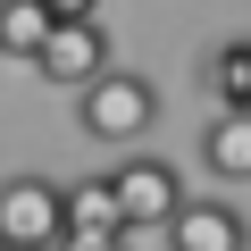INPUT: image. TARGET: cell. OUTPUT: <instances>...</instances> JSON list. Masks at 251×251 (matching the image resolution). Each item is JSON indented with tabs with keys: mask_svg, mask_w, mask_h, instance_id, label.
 <instances>
[{
	"mask_svg": "<svg viewBox=\"0 0 251 251\" xmlns=\"http://www.w3.org/2000/svg\"><path fill=\"white\" fill-rule=\"evenodd\" d=\"M59 234H67V184H50V176H9L0 184V243L50 251Z\"/></svg>",
	"mask_w": 251,
	"mask_h": 251,
	"instance_id": "2",
	"label": "cell"
},
{
	"mask_svg": "<svg viewBox=\"0 0 251 251\" xmlns=\"http://www.w3.org/2000/svg\"><path fill=\"white\" fill-rule=\"evenodd\" d=\"M209 92H218V109L251 117V34H234V42L209 50Z\"/></svg>",
	"mask_w": 251,
	"mask_h": 251,
	"instance_id": "7",
	"label": "cell"
},
{
	"mask_svg": "<svg viewBox=\"0 0 251 251\" xmlns=\"http://www.w3.org/2000/svg\"><path fill=\"white\" fill-rule=\"evenodd\" d=\"M75 126H84L92 143H109V151L143 143L151 126H159V92H151V75H126V67H109L100 84H84V92H75Z\"/></svg>",
	"mask_w": 251,
	"mask_h": 251,
	"instance_id": "1",
	"label": "cell"
},
{
	"mask_svg": "<svg viewBox=\"0 0 251 251\" xmlns=\"http://www.w3.org/2000/svg\"><path fill=\"white\" fill-rule=\"evenodd\" d=\"M109 193H117V218H126V234H134V226H168V218L184 209V176H176L168 159H151V151L117 159V168H109Z\"/></svg>",
	"mask_w": 251,
	"mask_h": 251,
	"instance_id": "3",
	"label": "cell"
},
{
	"mask_svg": "<svg viewBox=\"0 0 251 251\" xmlns=\"http://www.w3.org/2000/svg\"><path fill=\"white\" fill-rule=\"evenodd\" d=\"M201 168H209V176H226V184H251V117L218 109V117L201 126Z\"/></svg>",
	"mask_w": 251,
	"mask_h": 251,
	"instance_id": "6",
	"label": "cell"
},
{
	"mask_svg": "<svg viewBox=\"0 0 251 251\" xmlns=\"http://www.w3.org/2000/svg\"><path fill=\"white\" fill-rule=\"evenodd\" d=\"M50 251H126V234H59Z\"/></svg>",
	"mask_w": 251,
	"mask_h": 251,
	"instance_id": "10",
	"label": "cell"
},
{
	"mask_svg": "<svg viewBox=\"0 0 251 251\" xmlns=\"http://www.w3.org/2000/svg\"><path fill=\"white\" fill-rule=\"evenodd\" d=\"M0 251H17V243H0Z\"/></svg>",
	"mask_w": 251,
	"mask_h": 251,
	"instance_id": "12",
	"label": "cell"
},
{
	"mask_svg": "<svg viewBox=\"0 0 251 251\" xmlns=\"http://www.w3.org/2000/svg\"><path fill=\"white\" fill-rule=\"evenodd\" d=\"M34 67H42V84H75V92L100 84V75H109V25H100V17H84V25H50V42H42Z\"/></svg>",
	"mask_w": 251,
	"mask_h": 251,
	"instance_id": "4",
	"label": "cell"
},
{
	"mask_svg": "<svg viewBox=\"0 0 251 251\" xmlns=\"http://www.w3.org/2000/svg\"><path fill=\"white\" fill-rule=\"evenodd\" d=\"M42 42H50L42 0H0V59H42Z\"/></svg>",
	"mask_w": 251,
	"mask_h": 251,
	"instance_id": "9",
	"label": "cell"
},
{
	"mask_svg": "<svg viewBox=\"0 0 251 251\" xmlns=\"http://www.w3.org/2000/svg\"><path fill=\"white\" fill-rule=\"evenodd\" d=\"M67 234H126L109 176H84V184H67Z\"/></svg>",
	"mask_w": 251,
	"mask_h": 251,
	"instance_id": "8",
	"label": "cell"
},
{
	"mask_svg": "<svg viewBox=\"0 0 251 251\" xmlns=\"http://www.w3.org/2000/svg\"><path fill=\"white\" fill-rule=\"evenodd\" d=\"M42 9H50V25H84V17L100 9V0H42Z\"/></svg>",
	"mask_w": 251,
	"mask_h": 251,
	"instance_id": "11",
	"label": "cell"
},
{
	"mask_svg": "<svg viewBox=\"0 0 251 251\" xmlns=\"http://www.w3.org/2000/svg\"><path fill=\"white\" fill-rule=\"evenodd\" d=\"M168 243L176 251H251V218L234 201H184L168 218Z\"/></svg>",
	"mask_w": 251,
	"mask_h": 251,
	"instance_id": "5",
	"label": "cell"
}]
</instances>
